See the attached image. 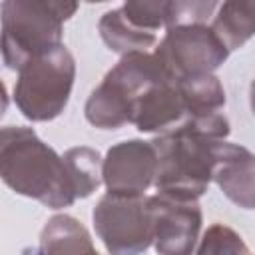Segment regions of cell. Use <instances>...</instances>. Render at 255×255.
I'll list each match as a JSON object with an SVG mask.
<instances>
[{"label":"cell","mask_w":255,"mask_h":255,"mask_svg":"<svg viewBox=\"0 0 255 255\" xmlns=\"http://www.w3.org/2000/svg\"><path fill=\"white\" fill-rule=\"evenodd\" d=\"M251 104H253V110H255V82H253V88H251Z\"/></svg>","instance_id":"10"},{"label":"cell","mask_w":255,"mask_h":255,"mask_svg":"<svg viewBox=\"0 0 255 255\" xmlns=\"http://www.w3.org/2000/svg\"><path fill=\"white\" fill-rule=\"evenodd\" d=\"M76 10V4L6 2L4 4V58L16 52L12 68H20L36 54L58 46L60 22Z\"/></svg>","instance_id":"3"},{"label":"cell","mask_w":255,"mask_h":255,"mask_svg":"<svg viewBox=\"0 0 255 255\" xmlns=\"http://www.w3.org/2000/svg\"><path fill=\"white\" fill-rule=\"evenodd\" d=\"M14 133V147L4 141L2 151L14 153L12 157L2 155V173L8 185H12L18 193H22L24 185L30 179V173L34 171L28 195L38 197L40 201L52 205V207H62L70 205L76 197L72 173H66L64 161L46 147L32 131L28 129H12Z\"/></svg>","instance_id":"1"},{"label":"cell","mask_w":255,"mask_h":255,"mask_svg":"<svg viewBox=\"0 0 255 255\" xmlns=\"http://www.w3.org/2000/svg\"><path fill=\"white\" fill-rule=\"evenodd\" d=\"M227 56L225 44L213 30L201 24L171 28L157 50V62L175 82L189 76H203L217 68Z\"/></svg>","instance_id":"5"},{"label":"cell","mask_w":255,"mask_h":255,"mask_svg":"<svg viewBox=\"0 0 255 255\" xmlns=\"http://www.w3.org/2000/svg\"><path fill=\"white\" fill-rule=\"evenodd\" d=\"M94 221L114 255H137L153 233V213L141 195L108 193L94 211Z\"/></svg>","instance_id":"4"},{"label":"cell","mask_w":255,"mask_h":255,"mask_svg":"<svg viewBox=\"0 0 255 255\" xmlns=\"http://www.w3.org/2000/svg\"><path fill=\"white\" fill-rule=\"evenodd\" d=\"M157 233V251L163 255H189L199 229L195 205H171L163 197L147 199Z\"/></svg>","instance_id":"7"},{"label":"cell","mask_w":255,"mask_h":255,"mask_svg":"<svg viewBox=\"0 0 255 255\" xmlns=\"http://www.w3.org/2000/svg\"><path fill=\"white\" fill-rule=\"evenodd\" d=\"M199 255H249L243 241L225 227H211L203 239Z\"/></svg>","instance_id":"9"},{"label":"cell","mask_w":255,"mask_h":255,"mask_svg":"<svg viewBox=\"0 0 255 255\" xmlns=\"http://www.w3.org/2000/svg\"><path fill=\"white\" fill-rule=\"evenodd\" d=\"M211 30L227 50L241 46L251 34H255V4L225 2L219 8Z\"/></svg>","instance_id":"8"},{"label":"cell","mask_w":255,"mask_h":255,"mask_svg":"<svg viewBox=\"0 0 255 255\" xmlns=\"http://www.w3.org/2000/svg\"><path fill=\"white\" fill-rule=\"evenodd\" d=\"M155 149L141 141H126L108 153L106 183L110 193L141 195L155 173Z\"/></svg>","instance_id":"6"},{"label":"cell","mask_w":255,"mask_h":255,"mask_svg":"<svg viewBox=\"0 0 255 255\" xmlns=\"http://www.w3.org/2000/svg\"><path fill=\"white\" fill-rule=\"evenodd\" d=\"M74 78V60L58 44L26 62L16 88V100L24 116L48 120L64 108Z\"/></svg>","instance_id":"2"}]
</instances>
